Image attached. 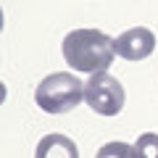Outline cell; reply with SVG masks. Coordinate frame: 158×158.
Listing matches in <instances>:
<instances>
[{"label": "cell", "mask_w": 158, "mask_h": 158, "mask_svg": "<svg viewBox=\"0 0 158 158\" xmlns=\"http://www.w3.org/2000/svg\"><path fill=\"white\" fill-rule=\"evenodd\" d=\"M116 40H111L100 29H74L63 37V61L82 74L106 71L116 56Z\"/></svg>", "instance_id": "obj_1"}, {"label": "cell", "mask_w": 158, "mask_h": 158, "mask_svg": "<svg viewBox=\"0 0 158 158\" xmlns=\"http://www.w3.org/2000/svg\"><path fill=\"white\" fill-rule=\"evenodd\" d=\"M85 100V82L74 77L71 71H56L48 74L34 90V103L45 113H69Z\"/></svg>", "instance_id": "obj_2"}, {"label": "cell", "mask_w": 158, "mask_h": 158, "mask_svg": "<svg viewBox=\"0 0 158 158\" xmlns=\"http://www.w3.org/2000/svg\"><path fill=\"white\" fill-rule=\"evenodd\" d=\"M85 103L100 116H118L124 108V87L108 71H95L85 82Z\"/></svg>", "instance_id": "obj_3"}, {"label": "cell", "mask_w": 158, "mask_h": 158, "mask_svg": "<svg viewBox=\"0 0 158 158\" xmlns=\"http://www.w3.org/2000/svg\"><path fill=\"white\" fill-rule=\"evenodd\" d=\"M116 56L127 61H142L156 50V34L145 27H132L116 37Z\"/></svg>", "instance_id": "obj_4"}, {"label": "cell", "mask_w": 158, "mask_h": 158, "mask_svg": "<svg viewBox=\"0 0 158 158\" xmlns=\"http://www.w3.org/2000/svg\"><path fill=\"white\" fill-rule=\"evenodd\" d=\"M34 158H79V150H77V142L71 137L50 132V135H45L37 142Z\"/></svg>", "instance_id": "obj_5"}, {"label": "cell", "mask_w": 158, "mask_h": 158, "mask_svg": "<svg viewBox=\"0 0 158 158\" xmlns=\"http://www.w3.org/2000/svg\"><path fill=\"white\" fill-rule=\"evenodd\" d=\"M95 158H135V145L121 142V140L106 142V145L95 153Z\"/></svg>", "instance_id": "obj_6"}, {"label": "cell", "mask_w": 158, "mask_h": 158, "mask_svg": "<svg viewBox=\"0 0 158 158\" xmlns=\"http://www.w3.org/2000/svg\"><path fill=\"white\" fill-rule=\"evenodd\" d=\"M135 158H158V135L145 132L135 142Z\"/></svg>", "instance_id": "obj_7"}]
</instances>
